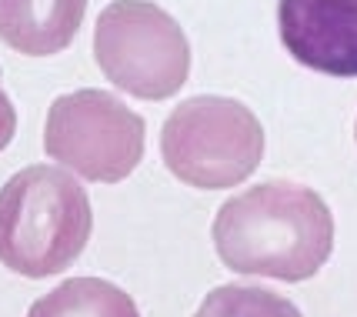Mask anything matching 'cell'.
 <instances>
[{
  "label": "cell",
  "instance_id": "obj_1",
  "mask_svg": "<svg viewBox=\"0 0 357 317\" xmlns=\"http://www.w3.org/2000/svg\"><path fill=\"white\" fill-rule=\"evenodd\" d=\"M211 238L234 274L297 284L314 277L334 251V214L317 190L264 180L220 204Z\"/></svg>",
  "mask_w": 357,
  "mask_h": 317
},
{
  "label": "cell",
  "instance_id": "obj_2",
  "mask_svg": "<svg viewBox=\"0 0 357 317\" xmlns=\"http://www.w3.org/2000/svg\"><path fill=\"white\" fill-rule=\"evenodd\" d=\"M91 231V197L67 167L33 164L0 187V264L20 277L63 274Z\"/></svg>",
  "mask_w": 357,
  "mask_h": 317
},
{
  "label": "cell",
  "instance_id": "obj_3",
  "mask_svg": "<svg viewBox=\"0 0 357 317\" xmlns=\"http://www.w3.org/2000/svg\"><path fill=\"white\" fill-rule=\"evenodd\" d=\"M160 154L167 171L187 187H237L264 157V127L234 97H190L167 117Z\"/></svg>",
  "mask_w": 357,
  "mask_h": 317
},
{
  "label": "cell",
  "instance_id": "obj_4",
  "mask_svg": "<svg viewBox=\"0 0 357 317\" xmlns=\"http://www.w3.org/2000/svg\"><path fill=\"white\" fill-rule=\"evenodd\" d=\"M93 57L104 77L140 100L174 97L190 74L181 24L151 0H114L97 17Z\"/></svg>",
  "mask_w": 357,
  "mask_h": 317
},
{
  "label": "cell",
  "instance_id": "obj_5",
  "mask_svg": "<svg viewBox=\"0 0 357 317\" xmlns=\"http://www.w3.org/2000/svg\"><path fill=\"white\" fill-rule=\"evenodd\" d=\"M44 150L84 180L117 184L144 157V121L107 91H74L50 104Z\"/></svg>",
  "mask_w": 357,
  "mask_h": 317
},
{
  "label": "cell",
  "instance_id": "obj_6",
  "mask_svg": "<svg viewBox=\"0 0 357 317\" xmlns=\"http://www.w3.org/2000/svg\"><path fill=\"white\" fill-rule=\"evenodd\" d=\"M280 44L327 77H357V0H280Z\"/></svg>",
  "mask_w": 357,
  "mask_h": 317
},
{
  "label": "cell",
  "instance_id": "obj_7",
  "mask_svg": "<svg viewBox=\"0 0 357 317\" xmlns=\"http://www.w3.org/2000/svg\"><path fill=\"white\" fill-rule=\"evenodd\" d=\"M87 0H0V40L27 57L61 54L84 20Z\"/></svg>",
  "mask_w": 357,
  "mask_h": 317
},
{
  "label": "cell",
  "instance_id": "obj_8",
  "mask_svg": "<svg viewBox=\"0 0 357 317\" xmlns=\"http://www.w3.org/2000/svg\"><path fill=\"white\" fill-rule=\"evenodd\" d=\"M27 317H140L124 287L100 277H70L31 304Z\"/></svg>",
  "mask_w": 357,
  "mask_h": 317
},
{
  "label": "cell",
  "instance_id": "obj_9",
  "mask_svg": "<svg viewBox=\"0 0 357 317\" xmlns=\"http://www.w3.org/2000/svg\"><path fill=\"white\" fill-rule=\"evenodd\" d=\"M194 317H304L287 297L257 284L214 287Z\"/></svg>",
  "mask_w": 357,
  "mask_h": 317
},
{
  "label": "cell",
  "instance_id": "obj_10",
  "mask_svg": "<svg viewBox=\"0 0 357 317\" xmlns=\"http://www.w3.org/2000/svg\"><path fill=\"white\" fill-rule=\"evenodd\" d=\"M14 130H17V111L10 104V97L3 94V87H0V150L14 141Z\"/></svg>",
  "mask_w": 357,
  "mask_h": 317
}]
</instances>
